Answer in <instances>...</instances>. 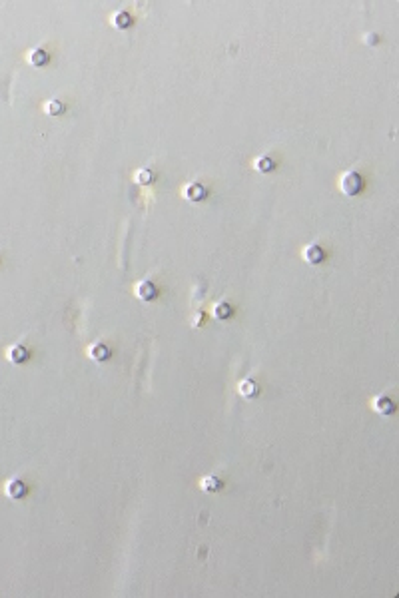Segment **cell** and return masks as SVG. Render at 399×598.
<instances>
[{
  "label": "cell",
  "mask_w": 399,
  "mask_h": 598,
  "mask_svg": "<svg viewBox=\"0 0 399 598\" xmlns=\"http://www.w3.org/2000/svg\"><path fill=\"white\" fill-rule=\"evenodd\" d=\"M364 188H366V180H364V176H361L359 172H355V170H349V172H346V174L339 178V190H341L346 196H349V198L359 196V194L364 192Z\"/></svg>",
  "instance_id": "6da1fadb"
},
{
  "label": "cell",
  "mask_w": 399,
  "mask_h": 598,
  "mask_svg": "<svg viewBox=\"0 0 399 598\" xmlns=\"http://www.w3.org/2000/svg\"><path fill=\"white\" fill-rule=\"evenodd\" d=\"M208 194H210L208 188L199 182H190L184 185V198L188 199V201L199 203V201H204V199L208 198Z\"/></svg>",
  "instance_id": "7a4b0ae2"
},
{
  "label": "cell",
  "mask_w": 399,
  "mask_h": 598,
  "mask_svg": "<svg viewBox=\"0 0 399 598\" xmlns=\"http://www.w3.org/2000/svg\"><path fill=\"white\" fill-rule=\"evenodd\" d=\"M136 295L142 299V301H146V303H150V301H156L158 299V295H160V289H158V285L154 282H140L138 285H136Z\"/></svg>",
  "instance_id": "3957f363"
},
{
  "label": "cell",
  "mask_w": 399,
  "mask_h": 598,
  "mask_svg": "<svg viewBox=\"0 0 399 598\" xmlns=\"http://www.w3.org/2000/svg\"><path fill=\"white\" fill-rule=\"evenodd\" d=\"M395 401L391 397H387V395H377V397L373 399V411L377 413V415H383V417H389L395 413Z\"/></svg>",
  "instance_id": "277c9868"
},
{
  "label": "cell",
  "mask_w": 399,
  "mask_h": 598,
  "mask_svg": "<svg viewBox=\"0 0 399 598\" xmlns=\"http://www.w3.org/2000/svg\"><path fill=\"white\" fill-rule=\"evenodd\" d=\"M30 349L24 347V345H12V347H8V351H6V357H8V361L10 363H14V365H24L28 359H30Z\"/></svg>",
  "instance_id": "5b68a950"
},
{
  "label": "cell",
  "mask_w": 399,
  "mask_h": 598,
  "mask_svg": "<svg viewBox=\"0 0 399 598\" xmlns=\"http://www.w3.org/2000/svg\"><path fill=\"white\" fill-rule=\"evenodd\" d=\"M88 355H90V359H94L98 363H104V361H108L112 357V349H110V345H106L104 341H96V343H92L88 347Z\"/></svg>",
  "instance_id": "8992f818"
},
{
  "label": "cell",
  "mask_w": 399,
  "mask_h": 598,
  "mask_svg": "<svg viewBox=\"0 0 399 598\" xmlns=\"http://www.w3.org/2000/svg\"><path fill=\"white\" fill-rule=\"evenodd\" d=\"M4 493L10 498H14V500H20V498H24L28 495V484L24 481H20V479H12V481L6 482Z\"/></svg>",
  "instance_id": "52a82bcc"
},
{
  "label": "cell",
  "mask_w": 399,
  "mask_h": 598,
  "mask_svg": "<svg viewBox=\"0 0 399 598\" xmlns=\"http://www.w3.org/2000/svg\"><path fill=\"white\" fill-rule=\"evenodd\" d=\"M303 259L310 266H319L325 259V251H323L321 246H317V244H310L307 248L303 249Z\"/></svg>",
  "instance_id": "ba28073f"
},
{
  "label": "cell",
  "mask_w": 399,
  "mask_h": 598,
  "mask_svg": "<svg viewBox=\"0 0 399 598\" xmlns=\"http://www.w3.org/2000/svg\"><path fill=\"white\" fill-rule=\"evenodd\" d=\"M238 391L244 399H256L260 395V385L256 381H251V379H246V381H242L238 385Z\"/></svg>",
  "instance_id": "9c48e42d"
},
{
  "label": "cell",
  "mask_w": 399,
  "mask_h": 598,
  "mask_svg": "<svg viewBox=\"0 0 399 598\" xmlns=\"http://www.w3.org/2000/svg\"><path fill=\"white\" fill-rule=\"evenodd\" d=\"M134 182L138 183V185H152V183L156 182V172L154 170H150V167H140L136 174H134Z\"/></svg>",
  "instance_id": "30bf717a"
},
{
  "label": "cell",
  "mask_w": 399,
  "mask_h": 598,
  "mask_svg": "<svg viewBox=\"0 0 399 598\" xmlns=\"http://www.w3.org/2000/svg\"><path fill=\"white\" fill-rule=\"evenodd\" d=\"M48 60H50V54L44 48H34L32 52L28 54V62H30L32 66H36V68L46 66V64H48Z\"/></svg>",
  "instance_id": "8fae6325"
},
{
  "label": "cell",
  "mask_w": 399,
  "mask_h": 598,
  "mask_svg": "<svg viewBox=\"0 0 399 598\" xmlns=\"http://www.w3.org/2000/svg\"><path fill=\"white\" fill-rule=\"evenodd\" d=\"M212 315L216 317L217 321H226V319H230V317L233 315V307L228 303V301H220V303L214 305Z\"/></svg>",
  "instance_id": "7c38bea8"
},
{
  "label": "cell",
  "mask_w": 399,
  "mask_h": 598,
  "mask_svg": "<svg viewBox=\"0 0 399 598\" xmlns=\"http://www.w3.org/2000/svg\"><path fill=\"white\" fill-rule=\"evenodd\" d=\"M202 489L206 493H220L224 489V481L216 475H208V477L202 479Z\"/></svg>",
  "instance_id": "4fadbf2b"
},
{
  "label": "cell",
  "mask_w": 399,
  "mask_h": 598,
  "mask_svg": "<svg viewBox=\"0 0 399 598\" xmlns=\"http://www.w3.org/2000/svg\"><path fill=\"white\" fill-rule=\"evenodd\" d=\"M112 24L116 26L118 30H126V28H130V26H132V16H130V12H126V10H116L114 16H112Z\"/></svg>",
  "instance_id": "5bb4252c"
},
{
  "label": "cell",
  "mask_w": 399,
  "mask_h": 598,
  "mask_svg": "<svg viewBox=\"0 0 399 598\" xmlns=\"http://www.w3.org/2000/svg\"><path fill=\"white\" fill-rule=\"evenodd\" d=\"M256 170H258L260 174H269V172L276 170V162H274L269 156H262V158L256 160Z\"/></svg>",
  "instance_id": "9a60e30c"
},
{
  "label": "cell",
  "mask_w": 399,
  "mask_h": 598,
  "mask_svg": "<svg viewBox=\"0 0 399 598\" xmlns=\"http://www.w3.org/2000/svg\"><path fill=\"white\" fill-rule=\"evenodd\" d=\"M64 104L60 102V100H48L46 104H44V112L48 114V116H60V114H64Z\"/></svg>",
  "instance_id": "2e32d148"
},
{
  "label": "cell",
  "mask_w": 399,
  "mask_h": 598,
  "mask_svg": "<svg viewBox=\"0 0 399 598\" xmlns=\"http://www.w3.org/2000/svg\"><path fill=\"white\" fill-rule=\"evenodd\" d=\"M202 319H204V313H202V311H198V313H196V317H194V321H192V325H194V327H199Z\"/></svg>",
  "instance_id": "e0dca14e"
}]
</instances>
